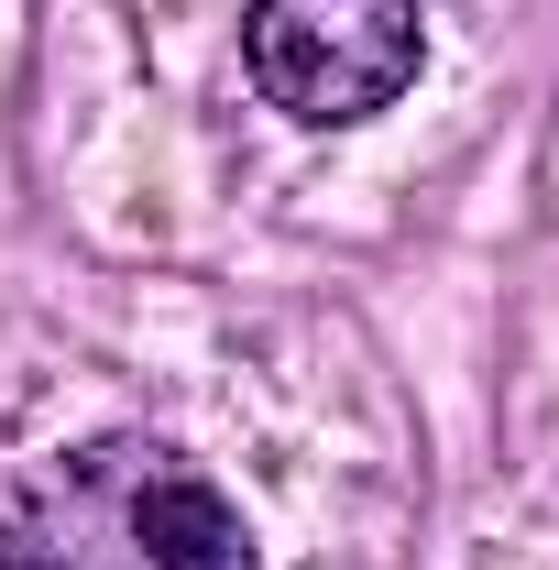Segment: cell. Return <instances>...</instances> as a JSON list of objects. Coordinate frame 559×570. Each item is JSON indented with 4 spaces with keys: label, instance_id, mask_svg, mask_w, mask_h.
Segmentation results:
<instances>
[{
    "label": "cell",
    "instance_id": "1",
    "mask_svg": "<svg viewBox=\"0 0 559 570\" xmlns=\"http://www.w3.org/2000/svg\"><path fill=\"white\" fill-rule=\"evenodd\" d=\"M0 570H253V538L187 450L88 439L0 504Z\"/></svg>",
    "mask_w": 559,
    "mask_h": 570
},
{
    "label": "cell",
    "instance_id": "2",
    "mask_svg": "<svg viewBox=\"0 0 559 570\" xmlns=\"http://www.w3.org/2000/svg\"><path fill=\"white\" fill-rule=\"evenodd\" d=\"M253 88L275 99L285 121L341 132L406 99L418 77V0H253L242 22Z\"/></svg>",
    "mask_w": 559,
    "mask_h": 570
}]
</instances>
